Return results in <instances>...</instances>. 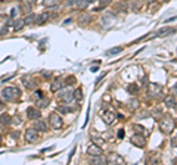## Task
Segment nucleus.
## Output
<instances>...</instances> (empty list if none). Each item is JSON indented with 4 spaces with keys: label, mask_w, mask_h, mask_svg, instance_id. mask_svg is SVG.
<instances>
[{
    "label": "nucleus",
    "mask_w": 177,
    "mask_h": 165,
    "mask_svg": "<svg viewBox=\"0 0 177 165\" xmlns=\"http://www.w3.org/2000/svg\"><path fill=\"white\" fill-rule=\"evenodd\" d=\"M159 128L163 130V133L170 134V133L174 131V128H176V121H174V118H171L170 115H164V117L161 118V121H159Z\"/></svg>",
    "instance_id": "nucleus-1"
},
{
    "label": "nucleus",
    "mask_w": 177,
    "mask_h": 165,
    "mask_svg": "<svg viewBox=\"0 0 177 165\" xmlns=\"http://www.w3.org/2000/svg\"><path fill=\"white\" fill-rule=\"evenodd\" d=\"M2 96H3V99L5 100H8V102H14V100H16V99H19V96H21V90H19L18 87H6L2 90Z\"/></svg>",
    "instance_id": "nucleus-2"
},
{
    "label": "nucleus",
    "mask_w": 177,
    "mask_h": 165,
    "mask_svg": "<svg viewBox=\"0 0 177 165\" xmlns=\"http://www.w3.org/2000/svg\"><path fill=\"white\" fill-rule=\"evenodd\" d=\"M49 122H50V125H52V128H55V130H61L62 128V117L58 114V112H52L50 115H49Z\"/></svg>",
    "instance_id": "nucleus-3"
},
{
    "label": "nucleus",
    "mask_w": 177,
    "mask_h": 165,
    "mask_svg": "<svg viewBox=\"0 0 177 165\" xmlns=\"http://www.w3.org/2000/svg\"><path fill=\"white\" fill-rule=\"evenodd\" d=\"M131 143L134 146H137V147H145L146 146V140H145V136L140 133V134H134L131 137Z\"/></svg>",
    "instance_id": "nucleus-4"
},
{
    "label": "nucleus",
    "mask_w": 177,
    "mask_h": 165,
    "mask_svg": "<svg viewBox=\"0 0 177 165\" xmlns=\"http://www.w3.org/2000/svg\"><path fill=\"white\" fill-rule=\"evenodd\" d=\"M25 140L30 141V143H34V141L38 140V134H37V130L36 128H28L25 131Z\"/></svg>",
    "instance_id": "nucleus-5"
},
{
    "label": "nucleus",
    "mask_w": 177,
    "mask_h": 165,
    "mask_svg": "<svg viewBox=\"0 0 177 165\" xmlns=\"http://www.w3.org/2000/svg\"><path fill=\"white\" fill-rule=\"evenodd\" d=\"M87 153L90 156H97V155H102L103 152H102V149H101V146H97V145H90L89 147H87Z\"/></svg>",
    "instance_id": "nucleus-6"
},
{
    "label": "nucleus",
    "mask_w": 177,
    "mask_h": 165,
    "mask_svg": "<svg viewBox=\"0 0 177 165\" xmlns=\"http://www.w3.org/2000/svg\"><path fill=\"white\" fill-rule=\"evenodd\" d=\"M102 120H103V122L105 124H112V122L115 121V115H114V112L112 111H105L103 114H102Z\"/></svg>",
    "instance_id": "nucleus-7"
},
{
    "label": "nucleus",
    "mask_w": 177,
    "mask_h": 165,
    "mask_svg": "<svg viewBox=\"0 0 177 165\" xmlns=\"http://www.w3.org/2000/svg\"><path fill=\"white\" fill-rule=\"evenodd\" d=\"M27 115H28L30 120H37V118L41 117V114H40V111L37 108H28L27 109Z\"/></svg>",
    "instance_id": "nucleus-8"
},
{
    "label": "nucleus",
    "mask_w": 177,
    "mask_h": 165,
    "mask_svg": "<svg viewBox=\"0 0 177 165\" xmlns=\"http://www.w3.org/2000/svg\"><path fill=\"white\" fill-rule=\"evenodd\" d=\"M149 92L152 96H159L161 94V86L155 84V82H149Z\"/></svg>",
    "instance_id": "nucleus-9"
},
{
    "label": "nucleus",
    "mask_w": 177,
    "mask_h": 165,
    "mask_svg": "<svg viewBox=\"0 0 177 165\" xmlns=\"http://www.w3.org/2000/svg\"><path fill=\"white\" fill-rule=\"evenodd\" d=\"M62 86H64V81L61 80V78H58V80H55V81L52 82L50 90H52V92H59V90L62 88Z\"/></svg>",
    "instance_id": "nucleus-10"
},
{
    "label": "nucleus",
    "mask_w": 177,
    "mask_h": 165,
    "mask_svg": "<svg viewBox=\"0 0 177 165\" xmlns=\"http://www.w3.org/2000/svg\"><path fill=\"white\" fill-rule=\"evenodd\" d=\"M34 128L38 131H46L47 130V124L43 121V120H38L37 118V121H36V124H34Z\"/></svg>",
    "instance_id": "nucleus-11"
},
{
    "label": "nucleus",
    "mask_w": 177,
    "mask_h": 165,
    "mask_svg": "<svg viewBox=\"0 0 177 165\" xmlns=\"http://www.w3.org/2000/svg\"><path fill=\"white\" fill-rule=\"evenodd\" d=\"M112 24H114V18H112V15H108V16H105V18L102 19V25H103L105 28L112 27Z\"/></svg>",
    "instance_id": "nucleus-12"
},
{
    "label": "nucleus",
    "mask_w": 177,
    "mask_h": 165,
    "mask_svg": "<svg viewBox=\"0 0 177 165\" xmlns=\"http://www.w3.org/2000/svg\"><path fill=\"white\" fill-rule=\"evenodd\" d=\"M106 162H108V161H106L102 155L91 156V164H106Z\"/></svg>",
    "instance_id": "nucleus-13"
},
{
    "label": "nucleus",
    "mask_w": 177,
    "mask_h": 165,
    "mask_svg": "<svg viewBox=\"0 0 177 165\" xmlns=\"http://www.w3.org/2000/svg\"><path fill=\"white\" fill-rule=\"evenodd\" d=\"M0 122H2L3 125H9L10 122H12V118H10L8 114H2V115H0Z\"/></svg>",
    "instance_id": "nucleus-14"
},
{
    "label": "nucleus",
    "mask_w": 177,
    "mask_h": 165,
    "mask_svg": "<svg viewBox=\"0 0 177 165\" xmlns=\"http://www.w3.org/2000/svg\"><path fill=\"white\" fill-rule=\"evenodd\" d=\"M61 99H62V100H65L67 103H69L72 100V92L65 90V93H62V94H61Z\"/></svg>",
    "instance_id": "nucleus-15"
},
{
    "label": "nucleus",
    "mask_w": 177,
    "mask_h": 165,
    "mask_svg": "<svg viewBox=\"0 0 177 165\" xmlns=\"http://www.w3.org/2000/svg\"><path fill=\"white\" fill-rule=\"evenodd\" d=\"M164 103H165L168 108H174L176 106V99H174V96H167L165 100H164Z\"/></svg>",
    "instance_id": "nucleus-16"
},
{
    "label": "nucleus",
    "mask_w": 177,
    "mask_h": 165,
    "mask_svg": "<svg viewBox=\"0 0 177 165\" xmlns=\"http://www.w3.org/2000/svg\"><path fill=\"white\" fill-rule=\"evenodd\" d=\"M61 0H43V6L46 8H53V6H58Z\"/></svg>",
    "instance_id": "nucleus-17"
},
{
    "label": "nucleus",
    "mask_w": 177,
    "mask_h": 165,
    "mask_svg": "<svg viewBox=\"0 0 177 165\" xmlns=\"http://www.w3.org/2000/svg\"><path fill=\"white\" fill-rule=\"evenodd\" d=\"M75 5L80 10H84L89 6V3H87V0H75Z\"/></svg>",
    "instance_id": "nucleus-18"
},
{
    "label": "nucleus",
    "mask_w": 177,
    "mask_h": 165,
    "mask_svg": "<svg viewBox=\"0 0 177 165\" xmlns=\"http://www.w3.org/2000/svg\"><path fill=\"white\" fill-rule=\"evenodd\" d=\"M36 18H37V16H36V15H34V13L28 15V16H27V18H25V19H24V24H25V25L33 24V22H36Z\"/></svg>",
    "instance_id": "nucleus-19"
},
{
    "label": "nucleus",
    "mask_w": 177,
    "mask_h": 165,
    "mask_svg": "<svg viewBox=\"0 0 177 165\" xmlns=\"http://www.w3.org/2000/svg\"><path fill=\"white\" fill-rule=\"evenodd\" d=\"M24 21L22 19H18V21H15V24H14V28H15V31H19V29H22L24 28Z\"/></svg>",
    "instance_id": "nucleus-20"
},
{
    "label": "nucleus",
    "mask_w": 177,
    "mask_h": 165,
    "mask_svg": "<svg viewBox=\"0 0 177 165\" xmlns=\"http://www.w3.org/2000/svg\"><path fill=\"white\" fill-rule=\"evenodd\" d=\"M47 18H49V15L47 13H43V15H40V16H37V18H36V22H37V24H43V22H46V21H47Z\"/></svg>",
    "instance_id": "nucleus-21"
},
{
    "label": "nucleus",
    "mask_w": 177,
    "mask_h": 165,
    "mask_svg": "<svg viewBox=\"0 0 177 165\" xmlns=\"http://www.w3.org/2000/svg\"><path fill=\"white\" fill-rule=\"evenodd\" d=\"M127 92H129L130 94H136V93L139 92V87H137L136 84H130L129 88H127Z\"/></svg>",
    "instance_id": "nucleus-22"
},
{
    "label": "nucleus",
    "mask_w": 177,
    "mask_h": 165,
    "mask_svg": "<svg viewBox=\"0 0 177 165\" xmlns=\"http://www.w3.org/2000/svg\"><path fill=\"white\" fill-rule=\"evenodd\" d=\"M124 49L123 47H114V49H109L108 52H106V55H117V53H121Z\"/></svg>",
    "instance_id": "nucleus-23"
},
{
    "label": "nucleus",
    "mask_w": 177,
    "mask_h": 165,
    "mask_svg": "<svg viewBox=\"0 0 177 165\" xmlns=\"http://www.w3.org/2000/svg\"><path fill=\"white\" fill-rule=\"evenodd\" d=\"M37 105H38V108H46L49 105V100L44 99V97H40V100L37 102Z\"/></svg>",
    "instance_id": "nucleus-24"
},
{
    "label": "nucleus",
    "mask_w": 177,
    "mask_h": 165,
    "mask_svg": "<svg viewBox=\"0 0 177 165\" xmlns=\"http://www.w3.org/2000/svg\"><path fill=\"white\" fill-rule=\"evenodd\" d=\"M91 140H93V143H95V145H97V146H102V145H103V143H105L102 137H93Z\"/></svg>",
    "instance_id": "nucleus-25"
},
{
    "label": "nucleus",
    "mask_w": 177,
    "mask_h": 165,
    "mask_svg": "<svg viewBox=\"0 0 177 165\" xmlns=\"http://www.w3.org/2000/svg\"><path fill=\"white\" fill-rule=\"evenodd\" d=\"M24 84H25V87H27V88H34V86H36L31 80L28 81V78H24Z\"/></svg>",
    "instance_id": "nucleus-26"
},
{
    "label": "nucleus",
    "mask_w": 177,
    "mask_h": 165,
    "mask_svg": "<svg viewBox=\"0 0 177 165\" xmlns=\"http://www.w3.org/2000/svg\"><path fill=\"white\" fill-rule=\"evenodd\" d=\"M72 93H74L72 96L75 97V99H78V100H81V99H83V94H81V90H80V88H78V90H75V92H72Z\"/></svg>",
    "instance_id": "nucleus-27"
},
{
    "label": "nucleus",
    "mask_w": 177,
    "mask_h": 165,
    "mask_svg": "<svg viewBox=\"0 0 177 165\" xmlns=\"http://www.w3.org/2000/svg\"><path fill=\"white\" fill-rule=\"evenodd\" d=\"M58 109H59V112H62V114H69L71 112V108H68V106H59Z\"/></svg>",
    "instance_id": "nucleus-28"
},
{
    "label": "nucleus",
    "mask_w": 177,
    "mask_h": 165,
    "mask_svg": "<svg viewBox=\"0 0 177 165\" xmlns=\"http://www.w3.org/2000/svg\"><path fill=\"white\" fill-rule=\"evenodd\" d=\"M5 34H8V24L0 28V35H5Z\"/></svg>",
    "instance_id": "nucleus-29"
},
{
    "label": "nucleus",
    "mask_w": 177,
    "mask_h": 165,
    "mask_svg": "<svg viewBox=\"0 0 177 165\" xmlns=\"http://www.w3.org/2000/svg\"><path fill=\"white\" fill-rule=\"evenodd\" d=\"M16 13H18V9H16V8H14V9H12V12H10V16H12V18H15V16H16Z\"/></svg>",
    "instance_id": "nucleus-30"
},
{
    "label": "nucleus",
    "mask_w": 177,
    "mask_h": 165,
    "mask_svg": "<svg viewBox=\"0 0 177 165\" xmlns=\"http://www.w3.org/2000/svg\"><path fill=\"white\" fill-rule=\"evenodd\" d=\"M124 134H125L124 130H120V131H118V139H123V137H124Z\"/></svg>",
    "instance_id": "nucleus-31"
},
{
    "label": "nucleus",
    "mask_w": 177,
    "mask_h": 165,
    "mask_svg": "<svg viewBox=\"0 0 177 165\" xmlns=\"http://www.w3.org/2000/svg\"><path fill=\"white\" fill-rule=\"evenodd\" d=\"M36 93H37V97H38V99H40V97H43V92H41V90H37Z\"/></svg>",
    "instance_id": "nucleus-32"
},
{
    "label": "nucleus",
    "mask_w": 177,
    "mask_h": 165,
    "mask_svg": "<svg viewBox=\"0 0 177 165\" xmlns=\"http://www.w3.org/2000/svg\"><path fill=\"white\" fill-rule=\"evenodd\" d=\"M134 128H137V131H140V133L143 131V127L142 125H134Z\"/></svg>",
    "instance_id": "nucleus-33"
},
{
    "label": "nucleus",
    "mask_w": 177,
    "mask_h": 165,
    "mask_svg": "<svg viewBox=\"0 0 177 165\" xmlns=\"http://www.w3.org/2000/svg\"><path fill=\"white\" fill-rule=\"evenodd\" d=\"M12 137H14V139H16V137H19V133H12Z\"/></svg>",
    "instance_id": "nucleus-34"
},
{
    "label": "nucleus",
    "mask_w": 177,
    "mask_h": 165,
    "mask_svg": "<svg viewBox=\"0 0 177 165\" xmlns=\"http://www.w3.org/2000/svg\"><path fill=\"white\" fill-rule=\"evenodd\" d=\"M30 3H31V5H34V3H36V0H28V5Z\"/></svg>",
    "instance_id": "nucleus-35"
},
{
    "label": "nucleus",
    "mask_w": 177,
    "mask_h": 165,
    "mask_svg": "<svg viewBox=\"0 0 177 165\" xmlns=\"http://www.w3.org/2000/svg\"><path fill=\"white\" fill-rule=\"evenodd\" d=\"M93 2H95V0H87V3H93Z\"/></svg>",
    "instance_id": "nucleus-36"
},
{
    "label": "nucleus",
    "mask_w": 177,
    "mask_h": 165,
    "mask_svg": "<svg viewBox=\"0 0 177 165\" xmlns=\"http://www.w3.org/2000/svg\"><path fill=\"white\" fill-rule=\"evenodd\" d=\"M146 2H148V3H152V2H155V0H146Z\"/></svg>",
    "instance_id": "nucleus-37"
},
{
    "label": "nucleus",
    "mask_w": 177,
    "mask_h": 165,
    "mask_svg": "<svg viewBox=\"0 0 177 165\" xmlns=\"http://www.w3.org/2000/svg\"><path fill=\"white\" fill-rule=\"evenodd\" d=\"M0 143H2V140H0Z\"/></svg>",
    "instance_id": "nucleus-38"
},
{
    "label": "nucleus",
    "mask_w": 177,
    "mask_h": 165,
    "mask_svg": "<svg viewBox=\"0 0 177 165\" xmlns=\"http://www.w3.org/2000/svg\"><path fill=\"white\" fill-rule=\"evenodd\" d=\"M18 2H21V0H18Z\"/></svg>",
    "instance_id": "nucleus-39"
}]
</instances>
